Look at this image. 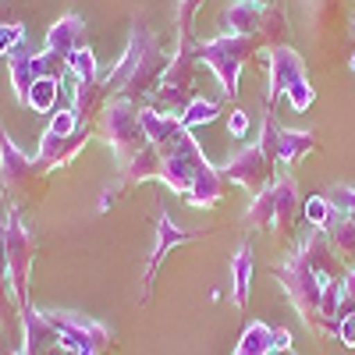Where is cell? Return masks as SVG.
I'll return each mask as SVG.
<instances>
[{
  "label": "cell",
  "mask_w": 355,
  "mask_h": 355,
  "mask_svg": "<svg viewBox=\"0 0 355 355\" xmlns=\"http://www.w3.org/2000/svg\"><path fill=\"white\" fill-rule=\"evenodd\" d=\"M295 206H299V199H295V182L291 178H281L277 185H270L266 192L256 196L252 210H249V224L252 227H288L291 217H295Z\"/></svg>",
  "instance_id": "1"
},
{
  "label": "cell",
  "mask_w": 355,
  "mask_h": 355,
  "mask_svg": "<svg viewBox=\"0 0 355 355\" xmlns=\"http://www.w3.org/2000/svg\"><path fill=\"white\" fill-rule=\"evenodd\" d=\"M249 40L245 36H231V40H214V43H206L202 50H199V57L206 64H210L217 75H220V82H224V93L227 96H234L239 93V64L249 57Z\"/></svg>",
  "instance_id": "2"
},
{
  "label": "cell",
  "mask_w": 355,
  "mask_h": 355,
  "mask_svg": "<svg viewBox=\"0 0 355 355\" xmlns=\"http://www.w3.org/2000/svg\"><path fill=\"white\" fill-rule=\"evenodd\" d=\"M227 178H231V182H239V185H245L249 192H256V196H259L263 182L270 178V157L263 153V146L242 150L239 157H231V164H227Z\"/></svg>",
  "instance_id": "3"
},
{
  "label": "cell",
  "mask_w": 355,
  "mask_h": 355,
  "mask_svg": "<svg viewBox=\"0 0 355 355\" xmlns=\"http://www.w3.org/2000/svg\"><path fill=\"white\" fill-rule=\"evenodd\" d=\"M295 82H306V68L291 50H274L270 53V100L288 93Z\"/></svg>",
  "instance_id": "4"
},
{
  "label": "cell",
  "mask_w": 355,
  "mask_h": 355,
  "mask_svg": "<svg viewBox=\"0 0 355 355\" xmlns=\"http://www.w3.org/2000/svg\"><path fill=\"white\" fill-rule=\"evenodd\" d=\"M274 352V331L266 327V323H249L242 341H239V352L234 355H270Z\"/></svg>",
  "instance_id": "5"
},
{
  "label": "cell",
  "mask_w": 355,
  "mask_h": 355,
  "mask_svg": "<svg viewBox=\"0 0 355 355\" xmlns=\"http://www.w3.org/2000/svg\"><path fill=\"white\" fill-rule=\"evenodd\" d=\"M231 270H234V302L245 306L249 288H252V252H249V249H239V252H234Z\"/></svg>",
  "instance_id": "6"
},
{
  "label": "cell",
  "mask_w": 355,
  "mask_h": 355,
  "mask_svg": "<svg viewBox=\"0 0 355 355\" xmlns=\"http://www.w3.org/2000/svg\"><path fill=\"white\" fill-rule=\"evenodd\" d=\"M189 239H196V234H189V231H178V227H174V220L164 214V217H160V242H157L153 266H157V263H160V259L171 252V245H178V242H189ZM153 266H150V270H153Z\"/></svg>",
  "instance_id": "7"
},
{
  "label": "cell",
  "mask_w": 355,
  "mask_h": 355,
  "mask_svg": "<svg viewBox=\"0 0 355 355\" xmlns=\"http://www.w3.org/2000/svg\"><path fill=\"white\" fill-rule=\"evenodd\" d=\"M227 21H231V28H234V36H249L252 28L259 25V11L249 4V0H242V4L227 8Z\"/></svg>",
  "instance_id": "8"
},
{
  "label": "cell",
  "mask_w": 355,
  "mask_h": 355,
  "mask_svg": "<svg viewBox=\"0 0 355 355\" xmlns=\"http://www.w3.org/2000/svg\"><path fill=\"white\" fill-rule=\"evenodd\" d=\"M306 220H309L313 227H327V224L334 220V206H331V199H327V196H313V199H306Z\"/></svg>",
  "instance_id": "9"
},
{
  "label": "cell",
  "mask_w": 355,
  "mask_h": 355,
  "mask_svg": "<svg viewBox=\"0 0 355 355\" xmlns=\"http://www.w3.org/2000/svg\"><path fill=\"white\" fill-rule=\"evenodd\" d=\"M217 114H220V107H217V103H210V100H199V103H192V107L185 110V117H182V128L206 125V121H214Z\"/></svg>",
  "instance_id": "10"
},
{
  "label": "cell",
  "mask_w": 355,
  "mask_h": 355,
  "mask_svg": "<svg viewBox=\"0 0 355 355\" xmlns=\"http://www.w3.org/2000/svg\"><path fill=\"white\" fill-rule=\"evenodd\" d=\"M288 100H291L295 110H306V107L313 103V89H309V82H295V85L288 89Z\"/></svg>",
  "instance_id": "11"
},
{
  "label": "cell",
  "mask_w": 355,
  "mask_h": 355,
  "mask_svg": "<svg viewBox=\"0 0 355 355\" xmlns=\"http://www.w3.org/2000/svg\"><path fill=\"white\" fill-rule=\"evenodd\" d=\"M338 331H341V341H345L348 348H355V309L341 316V323H338Z\"/></svg>",
  "instance_id": "12"
},
{
  "label": "cell",
  "mask_w": 355,
  "mask_h": 355,
  "mask_svg": "<svg viewBox=\"0 0 355 355\" xmlns=\"http://www.w3.org/2000/svg\"><path fill=\"white\" fill-rule=\"evenodd\" d=\"M227 128H231V135H242V132L249 128V117H245V110H234V114H231V121H227Z\"/></svg>",
  "instance_id": "13"
},
{
  "label": "cell",
  "mask_w": 355,
  "mask_h": 355,
  "mask_svg": "<svg viewBox=\"0 0 355 355\" xmlns=\"http://www.w3.org/2000/svg\"><path fill=\"white\" fill-rule=\"evenodd\" d=\"M274 348H291V334L288 331H274Z\"/></svg>",
  "instance_id": "14"
},
{
  "label": "cell",
  "mask_w": 355,
  "mask_h": 355,
  "mask_svg": "<svg viewBox=\"0 0 355 355\" xmlns=\"http://www.w3.org/2000/svg\"><path fill=\"white\" fill-rule=\"evenodd\" d=\"M57 132H68L71 128V114H61V117H57V125H53Z\"/></svg>",
  "instance_id": "15"
},
{
  "label": "cell",
  "mask_w": 355,
  "mask_h": 355,
  "mask_svg": "<svg viewBox=\"0 0 355 355\" xmlns=\"http://www.w3.org/2000/svg\"><path fill=\"white\" fill-rule=\"evenodd\" d=\"M352 68H355V57H352Z\"/></svg>",
  "instance_id": "16"
},
{
  "label": "cell",
  "mask_w": 355,
  "mask_h": 355,
  "mask_svg": "<svg viewBox=\"0 0 355 355\" xmlns=\"http://www.w3.org/2000/svg\"><path fill=\"white\" fill-rule=\"evenodd\" d=\"M249 4H252V0H249Z\"/></svg>",
  "instance_id": "17"
}]
</instances>
